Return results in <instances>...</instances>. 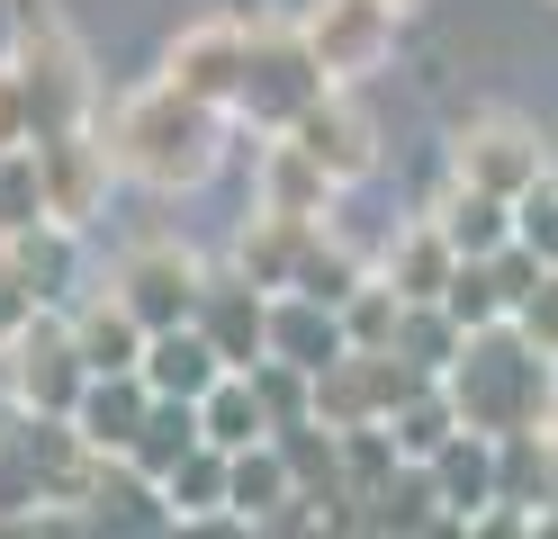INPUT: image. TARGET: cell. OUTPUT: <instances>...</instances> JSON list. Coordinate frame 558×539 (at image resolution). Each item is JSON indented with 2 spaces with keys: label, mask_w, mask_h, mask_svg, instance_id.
Segmentation results:
<instances>
[{
  "label": "cell",
  "mask_w": 558,
  "mask_h": 539,
  "mask_svg": "<svg viewBox=\"0 0 558 539\" xmlns=\"http://www.w3.org/2000/svg\"><path fill=\"white\" fill-rule=\"evenodd\" d=\"M145 414H154V387H145V378H90L73 431H82L99 458H135V441H145Z\"/></svg>",
  "instance_id": "obj_21"
},
{
  "label": "cell",
  "mask_w": 558,
  "mask_h": 539,
  "mask_svg": "<svg viewBox=\"0 0 558 539\" xmlns=\"http://www.w3.org/2000/svg\"><path fill=\"white\" fill-rule=\"evenodd\" d=\"M73 342L90 359V378H145V351H154V333L109 297V287H99L90 306H73Z\"/></svg>",
  "instance_id": "obj_20"
},
{
  "label": "cell",
  "mask_w": 558,
  "mask_h": 539,
  "mask_svg": "<svg viewBox=\"0 0 558 539\" xmlns=\"http://www.w3.org/2000/svg\"><path fill=\"white\" fill-rule=\"evenodd\" d=\"M333 198H342V180L306 154V144L289 135H270L262 144V171H253V207L262 216H298V225H333Z\"/></svg>",
  "instance_id": "obj_13"
},
{
  "label": "cell",
  "mask_w": 558,
  "mask_h": 539,
  "mask_svg": "<svg viewBox=\"0 0 558 539\" xmlns=\"http://www.w3.org/2000/svg\"><path fill=\"white\" fill-rule=\"evenodd\" d=\"M460 351H469V333H460L441 306H405V333H397V359H405V369L450 378V369H460Z\"/></svg>",
  "instance_id": "obj_27"
},
{
  "label": "cell",
  "mask_w": 558,
  "mask_h": 539,
  "mask_svg": "<svg viewBox=\"0 0 558 539\" xmlns=\"http://www.w3.org/2000/svg\"><path fill=\"white\" fill-rule=\"evenodd\" d=\"M253 27H262V19H198V27H181V36L162 46V72H154V82H171V90H190V99H207V108H226V118H234L243 63H253Z\"/></svg>",
  "instance_id": "obj_9"
},
{
  "label": "cell",
  "mask_w": 558,
  "mask_h": 539,
  "mask_svg": "<svg viewBox=\"0 0 558 539\" xmlns=\"http://www.w3.org/2000/svg\"><path fill=\"white\" fill-rule=\"evenodd\" d=\"M433 486H441V513H460V522L496 513V503H505V441H486V431H460V441L433 458Z\"/></svg>",
  "instance_id": "obj_17"
},
{
  "label": "cell",
  "mask_w": 558,
  "mask_h": 539,
  "mask_svg": "<svg viewBox=\"0 0 558 539\" xmlns=\"http://www.w3.org/2000/svg\"><path fill=\"white\" fill-rule=\"evenodd\" d=\"M289 503H306V494H298V467L279 458V441L234 450V513H243V522H279Z\"/></svg>",
  "instance_id": "obj_25"
},
{
  "label": "cell",
  "mask_w": 558,
  "mask_h": 539,
  "mask_svg": "<svg viewBox=\"0 0 558 539\" xmlns=\"http://www.w3.org/2000/svg\"><path fill=\"white\" fill-rule=\"evenodd\" d=\"M342 333H352V351H397V333H405V297L369 270L352 297H342Z\"/></svg>",
  "instance_id": "obj_28"
},
{
  "label": "cell",
  "mask_w": 558,
  "mask_h": 539,
  "mask_svg": "<svg viewBox=\"0 0 558 539\" xmlns=\"http://www.w3.org/2000/svg\"><path fill=\"white\" fill-rule=\"evenodd\" d=\"M378 279H388L405 306H441L450 279H460V252H450V234L433 225V216H414V225H405L388 252H378Z\"/></svg>",
  "instance_id": "obj_16"
},
{
  "label": "cell",
  "mask_w": 558,
  "mask_h": 539,
  "mask_svg": "<svg viewBox=\"0 0 558 539\" xmlns=\"http://www.w3.org/2000/svg\"><path fill=\"white\" fill-rule=\"evenodd\" d=\"M27 225H54L46 216V171H37V154H10L0 162V243L27 234Z\"/></svg>",
  "instance_id": "obj_29"
},
{
  "label": "cell",
  "mask_w": 558,
  "mask_h": 539,
  "mask_svg": "<svg viewBox=\"0 0 558 539\" xmlns=\"http://www.w3.org/2000/svg\"><path fill=\"white\" fill-rule=\"evenodd\" d=\"M207 279L217 270H198V252H181V243H135L126 261L109 270V297L145 323V333H181V323H198V297H207Z\"/></svg>",
  "instance_id": "obj_6"
},
{
  "label": "cell",
  "mask_w": 558,
  "mask_h": 539,
  "mask_svg": "<svg viewBox=\"0 0 558 539\" xmlns=\"http://www.w3.org/2000/svg\"><path fill=\"white\" fill-rule=\"evenodd\" d=\"M109 154H118V180H135V189H162V198L198 189L226 162V108H207V99L171 90V82H145V90L118 99Z\"/></svg>",
  "instance_id": "obj_1"
},
{
  "label": "cell",
  "mask_w": 558,
  "mask_h": 539,
  "mask_svg": "<svg viewBox=\"0 0 558 539\" xmlns=\"http://www.w3.org/2000/svg\"><path fill=\"white\" fill-rule=\"evenodd\" d=\"M450 180H460V189L505 198V207H522V198L549 180V154H541V135H532V126H513V118H477V126L450 135Z\"/></svg>",
  "instance_id": "obj_8"
},
{
  "label": "cell",
  "mask_w": 558,
  "mask_h": 539,
  "mask_svg": "<svg viewBox=\"0 0 558 539\" xmlns=\"http://www.w3.org/2000/svg\"><path fill=\"white\" fill-rule=\"evenodd\" d=\"M207 450V422H198V405H181V395H154V414H145V441H135V477H171V467H181V458H198Z\"/></svg>",
  "instance_id": "obj_24"
},
{
  "label": "cell",
  "mask_w": 558,
  "mask_h": 539,
  "mask_svg": "<svg viewBox=\"0 0 558 539\" xmlns=\"http://www.w3.org/2000/svg\"><path fill=\"white\" fill-rule=\"evenodd\" d=\"M37 315H54V297L37 287V270H27L19 252L0 243V351H10V342H19V333H27Z\"/></svg>",
  "instance_id": "obj_31"
},
{
  "label": "cell",
  "mask_w": 558,
  "mask_h": 539,
  "mask_svg": "<svg viewBox=\"0 0 558 539\" xmlns=\"http://www.w3.org/2000/svg\"><path fill=\"white\" fill-rule=\"evenodd\" d=\"M0 387L27 422H73L82 395H90V359L73 342V315H37L27 333L0 351Z\"/></svg>",
  "instance_id": "obj_3"
},
{
  "label": "cell",
  "mask_w": 558,
  "mask_h": 539,
  "mask_svg": "<svg viewBox=\"0 0 558 539\" xmlns=\"http://www.w3.org/2000/svg\"><path fill=\"white\" fill-rule=\"evenodd\" d=\"M541 539H558V513H541Z\"/></svg>",
  "instance_id": "obj_37"
},
{
  "label": "cell",
  "mask_w": 558,
  "mask_h": 539,
  "mask_svg": "<svg viewBox=\"0 0 558 539\" xmlns=\"http://www.w3.org/2000/svg\"><path fill=\"white\" fill-rule=\"evenodd\" d=\"M10 154H37V82L19 54H0V162Z\"/></svg>",
  "instance_id": "obj_30"
},
{
  "label": "cell",
  "mask_w": 558,
  "mask_h": 539,
  "mask_svg": "<svg viewBox=\"0 0 558 539\" xmlns=\"http://www.w3.org/2000/svg\"><path fill=\"white\" fill-rule=\"evenodd\" d=\"M469 539H541V513H522V503H496V513H477Z\"/></svg>",
  "instance_id": "obj_34"
},
{
  "label": "cell",
  "mask_w": 558,
  "mask_h": 539,
  "mask_svg": "<svg viewBox=\"0 0 558 539\" xmlns=\"http://www.w3.org/2000/svg\"><path fill=\"white\" fill-rule=\"evenodd\" d=\"M325 90H333V82H325V63L306 54V36L262 19V27H253V63H243V90H234V118L262 126V135H289Z\"/></svg>",
  "instance_id": "obj_4"
},
{
  "label": "cell",
  "mask_w": 558,
  "mask_h": 539,
  "mask_svg": "<svg viewBox=\"0 0 558 539\" xmlns=\"http://www.w3.org/2000/svg\"><path fill=\"white\" fill-rule=\"evenodd\" d=\"M289 144H306V154H316V162L342 180V189L378 171V126H369V118H361V108L342 99V90H325L316 108H306V118L289 126Z\"/></svg>",
  "instance_id": "obj_14"
},
{
  "label": "cell",
  "mask_w": 558,
  "mask_h": 539,
  "mask_svg": "<svg viewBox=\"0 0 558 539\" xmlns=\"http://www.w3.org/2000/svg\"><path fill=\"white\" fill-rule=\"evenodd\" d=\"M513 333L532 342V351H549V359H558V270H549V279L532 287V297H522V315H513Z\"/></svg>",
  "instance_id": "obj_33"
},
{
  "label": "cell",
  "mask_w": 558,
  "mask_h": 539,
  "mask_svg": "<svg viewBox=\"0 0 558 539\" xmlns=\"http://www.w3.org/2000/svg\"><path fill=\"white\" fill-rule=\"evenodd\" d=\"M316 234L325 225H298V216H262L253 207V225H243V243H234V270L253 287H270V297H289L298 270H306V252H316Z\"/></svg>",
  "instance_id": "obj_19"
},
{
  "label": "cell",
  "mask_w": 558,
  "mask_h": 539,
  "mask_svg": "<svg viewBox=\"0 0 558 539\" xmlns=\"http://www.w3.org/2000/svg\"><path fill=\"white\" fill-rule=\"evenodd\" d=\"M378 10H397V19H405V10H414V0H378Z\"/></svg>",
  "instance_id": "obj_38"
},
{
  "label": "cell",
  "mask_w": 558,
  "mask_h": 539,
  "mask_svg": "<svg viewBox=\"0 0 558 539\" xmlns=\"http://www.w3.org/2000/svg\"><path fill=\"white\" fill-rule=\"evenodd\" d=\"M450 387V405H460L469 431H486V441H513V431H549L558 414V359L532 351L513 333V323H496V333H469L460 351V369L441 378Z\"/></svg>",
  "instance_id": "obj_2"
},
{
  "label": "cell",
  "mask_w": 558,
  "mask_h": 539,
  "mask_svg": "<svg viewBox=\"0 0 558 539\" xmlns=\"http://www.w3.org/2000/svg\"><path fill=\"white\" fill-rule=\"evenodd\" d=\"M198 333L226 351V369H270V287H253L243 270H217L198 297Z\"/></svg>",
  "instance_id": "obj_12"
},
{
  "label": "cell",
  "mask_w": 558,
  "mask_h": 539,
  "mask_svg": "<svg viewBox=\"0 0 558 539\" xmlns=\"http://www.w3.org/2000/svg\"><path fill=\"white\" fill-rule=\"evenodd\" d=\"M513 243L532 252L541 270H558V162H549V180H541V189L513 207Z\"/></svg>",
  "instance_id": "obj_32"
},
{
  "label": "cell",
  "mask_w": 558,
  "mask_h": 539,
  "mask_svg": "<svg viewBox=\"0 0 558 539\" xmlns=\"http://www.w3.org/2000/svg\"><path fill=\"white\" fill-rule=\"evenodd\" d=\"M424 539H469V522H460V513H441V522H433Z\"/></svg>",
  "instance_id": "obj_36"
},
{
  "label": "cell",
  "mask_w": 558,
  "mask_h": 539,
  "mask_svg": "<svg viewBox=\"0 0 558 539\" xmlns=\"http://www.w3.org/2000/svg\"><path fill=\"white\" fill-rule=\"evenodd\" d=\"M460 431H469V422H460V405H450V387H424V395H414V405L388 422V441H397L405 467H433L450 441H460Z\"/></svg>",
  "instance_id": "obj_26"
},
{
  "label": "cell",
  "mask_w": 558,
  "mask_h": 539,
  "mask_svg": "<svg viewBox=\"0 0 558 539\" xmlns=\"http://www.w3.org/2000/svg\"><path fill=\"white\" fill-rule=\"evenodd\" d=\"M37 171H46V216L54 225H90L99 198L118 180V154H109V126H73V135H46L37 144Z\"/></svg>",
  "instance_id": "obj_11"
},
{
  "label": "cell",
  "mask_w": 558,
  "mask_h": 539,
  "mask_svg": "<svg viewBox=\"0 0 558 539\" xmlns=\"http://www.w3.org/2000/svg\"><path fill=\"white\" fill-rule=\"evenodd\" d=\"M171 539H262V522H243V513H198V522H171Z\"/></svg>",
  "instance_id": "obj_35"
},
{
  "label": "cell",
  "mask_w": 558,
  "mask_h": 539,
  "mask_svg": "<svg viewBox=\"0 0 558 539\" xmlns=\"http://www.w3.org/2000/svg\"><path fill=\"white\" fill-rule=\"evenodd\" d=\"M424 387H441V378L405 369L397 351H352V359H333V369L316 378V422H333V431H388Z\"/></svg>",
  "instance_id": "obj_5"
},
{
  "label": "cell",
  "mask_w": 558,
  "mask_h": 539,
  "mask_svg": "<svg viewBox=\"0 0 558 539\" xmlns=\"http://www.w3.org/2000/svg\"><path fill=\"white\" fill-rule=\"evenodd\" d=\"M433 225L450 234L460 261H496V252H513V207L486 198V189H460V180H450V198L433 207Z\"/></svg>",
  "instance_id": "obj_23"
},
{
  "label": "cell",
  "mask_w": 558,
  "mask_h": 539,
  "mask_svg": "<svg viewBox=\"0 0 558 539\" xmlns=\"http://www.w3.org/2000/svg\"><path fill=\"white\" fill-rule=\"evenodd\" d=\"M19 63H27V82H37V144L90 126V63H82V46L54 19H27L19 27Z\"/></svg>",
  "instance_id": "obj_10"
},
{
  "label": "cell",
  "mask_w": 558,
  "mask_h": 539,
  "mask_svg": "<svg viewBox=\"0 0 558 539\" xmlns=\"http://www.w3.org/2000/svg\"><path fill=\"white\" fill-rule=\"evenodd\" d=\"M198 422H207V450H262V441H279V414H270V395H262V378H226L217 395H207L198 405Z\"/></svg>",
  "instance_id": "obj_22"
},
{
  "label": "cell",
  "mask_w": 558,
  "mask_h": 539,
  "mask_svg": "<svg viewBox=\"0 0 558 539\" xmlns=\"http://www.w3.org/2000/svg\"><path fill=\"white\" fill-rule=\"evenodd\" d=\"M234 369H226V351L198 333V323H181V333H154V351H145V387L154 395H181V405H207Z\"/></svg>",
  "instance_id": "obj_18"
},
{
  "label": "cell",
  "mask_w": 558,
  "mask_h": 539,
  "mask_svg": "<svg viewBox=\"0 0 558 539\" xmlns=\"http://www.w3.org/2000/svg\"><path fill=\"white\" fill-rule=\"evenodd\" d=\"M270 359L279 369H306V378H325L333 359H352L342 306H325V297H270Z\"/></svg>",
  "instance_id": "obj_15"
},
{
  "label": "cell",
  "mask_w": 558,
  "mask_h": 539,
  "mask_svg": "<svg viewBox=\"0 0 558 539\" xmlns=\"http://www.w3.org/2000/svg\"><path fill=\"white\" fill-rule=\"evenodd\" d=\"M298 36H306V54L325 63V82L352 90L397 54V10H378V0H306Z\"/></svg>",
  "instance_id": "obj_7"
}]
</instances>
